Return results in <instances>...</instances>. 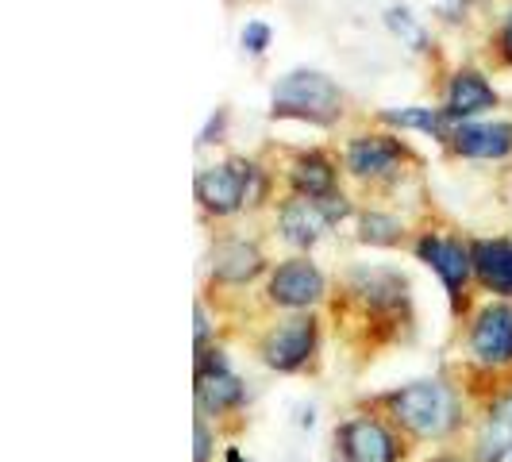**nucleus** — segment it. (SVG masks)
<instances>
[{
  "label": "nucleus",
  "instance_id": "1",
  "mask_svg": "<svg viewBox=\"0 0 512 462\" xmlns=\"http://www.w3.org/2000/svg\"><path fill=\"white\" fill-rule=\"evenodd\" d=\"M270 116L332 128L343 116V89L320 70H293V74L278 77L274 97H270Z\"/></svg>",
  "mask_w": 512,
  "mask_h": 462
},
{
  "label": "nucleus",
  "instance_id": "2",
  "mask_svg": "<svg viewBox=\"0 0 512 462\" xmlns=\"http://www.w3.org/2000/svg\"><path fill=\"white\" fill-rule=\"evenodd\" d=\"M193 193L212 216H235L239 208L258 205L266 197V174L251 158H228L205 166L193 181Z\"/></svg>",
  "mask_w": 512,
  "mask_h": 462
},
{
  "label": "nucleus",
  "instance_id": "3",
  "mask_svg": "<svg viewBox=\"0 0 512 462\" xmlns=\"http://www.w3.org/2000/svg\"><path fill=\"white\" fill-rule=\"evenodd\" d=\"M385 405L393 409L397 424H405L412 436L420 439H439L447 436L459 424V405L451 385L443 382H412L401 385L385 397Z\"/></svg>",
  "mask_w": 512,
  "mask_h": 462
},
{
  "label": "nucleus",
  "instance_id": "4",
  "mask_svg": "<svg viewBox=\"0 0 512 462\" xmlns=\"http://www.w3.org/2000/svg\"><path fill=\"white\" fill-rule=\"evenodd\" d=\"M343 162L362 181H389L405 174V166L412 162V151L389 131H366V135H355L347 143Z\"/></svg>",
  "mask_w": 512,
  "mask_h": 462
},
{
  "label": "nucleus",
  "instance_id": "5",
  "mask_svg": "<svg viewBox=\"0 0 512 462\" xmlns=\"http://www.w3.org/2000/svg\"><path fill=\"white\" fill-rule=\"evenodd\" d=\"M316 343H320V324L316 316H289V320H278L270 332L262 335L258 343V355L270 370L278 374H293L301 370L312 355H316Z\"/></svg>",
  "mask_w": 512,
  "mask_h": 462
},
{
  "label": "nucleus",
  "instance_id": "6",
  "mask_svg": "<svg viewBox=\"0 0 512 462\" xmlns=\"http://www.w3.org/2000/svg\"><path fill=\"white\" fill-rule=\"evenodd\" d=\"M416 258L424 266H432L439 274V282L447 289V297L459 308V297L466 282L474 278V247L462 243L459 235H443V231H420L416 239Z\"/></svg>",
  "mask_w": 512,
  "mask_h": 462
},
{
  "label": "nucleus",
  "instance_id": "7",
  "mask_svg": "<svg viewBox=\"0 0 512 462\" xmlns=\"http://www.w3.org/2000/svg\"><path fill=\"white\" fill-rule=\"evenodd\" d=\"M247 389L231 374L220 347H197V412L201 416H224L243 409Z\"/></svg>",
  "mask_w": 512,
  "mask_h": 462
},
{
  "label": "nucleus",
  "instance_id": "8",
  "mask_svg": "<svg viewBox=\"0 0 512 462\" xmlns=\"http://www.w3.org/2000/svg\"><path fill=\"white\" fill-rule=\"evenodd\" d=\"M324 293H328V278L320 274V266L312 258H285L282 266L270 274V282H266L270 305L293 308V312L324 301Z\"/></svg>",
  "mask_w": 512,
  "mask_h": 462
},
{
  "label": "nucleus",
  "instance_id": "9",
  "mask_svg": "<svg viewBox=\"0 0 512 462\" xmlns=\"http://www.w3.org/2000/svg\"><path fill=\"white\" fill-rule=\"evenodd\" d=\"M335 443L347 462H397L401 459V443L385 428L378 416H351L339 424Z\"/></svg>",
  "mask_w": 512,
  "mask_h": 462
},
{
  "label": "nucleus",
  "instance_id": "10",
  "mask_svg": "<svg viewBox=\"0 0 512 462\" xmlns=\"http://www.w3.org/2000/svg\"><path fill=\"white\" fill-rule=\"evenodd\" d=\"M470 355L497 370L512 366V308L509 305H486L474 324H470Z\"/></svg>",
  "mask_w": 512,
  "mask_h": 462
},
{
  "label": "nucleus",
  "instance_id": "11",
  "mask_svg": "<svg viewBox=\"0 0 512 462\" xmlns=\"http://www.w3.org/2000/svg\"><path fill=\"white\" fill-rule=\"evenodd\" d=\"M497 108V89L489 85V77L474 66H462L447 81V97H443V112L451 124H470L474 116L493 112Z\"/></svg>",
  "mask_w": 512,
  "mask_h": 462
},
{
  "label": "nucleus",
  "instance_id": "12",
  "mask_svg": "<svg viewBox=\"0 0 512 462\" xmlns=\"http://www.w3.org/2000/svg\"><path fill=\"white\" fill-rule=\"evenodd\" d=\"M447 147L459 158H482V162H497L512 151V124L509 120H486V124H455Z\"/></svg>",
  "mask_w": 512,
  "mask_h": 462
},
{
  "label": "nucleus",
  "instance_id": "13",
  "mask_svg": "<svg viewBox=\"0 0 512 462\" xmlns=\"http://www.w3.org/2000/svg\"><path fill=\"white\" fill-rule=\"evenodd\" d=\"M351 293L359 297L362 305L370 308V312H393V308L405 305V274H397V270H385V266H359V270H351Z\"/></svg>",
  "mask_w": 512,
  "mask_h": 462
},
{
  "label": "nucleus",
  "instance_id": "14",
  "mask_svg": "<svg viewBox=\"0 0 512 462\" xmlns=\"http://www.w3.org/2000/svg\"><path fill=\"white\" fill-rule=\"evenodd\" d=\"M328 228H332V224H328L324 208H320V201H312V197L293 193V197H285L282 208H278V231H282L285 243H293V247H312V243H320V235Z\"/></svg>",
  "mask_w": 512,
  "mask_h": 462
},
{
  "label": "nucleus",
  "instance_id": "15",
  "mask_svg": "<svg viewBox=\"0 0 512 462\" xmlns=\"http://www.w3.org/2000/svg\"><path fill=\"white\" fill-rule=\"evenodd\" d=\"M266 270V255L251 239H224L212 251V278L224 285H247Z\"/></svg>",
  "mask_w": 512,
  "mask_h": 462
},
{
  "label": "nucleus",
  "instance_id": "16",
  "mask_svg": "<svg viewBox=\"0 0 512 462\" xmlns=\"http://www.w3.org/2000/svg\"><path fill=\"white\" fill-rule=\"evenodd\" d=\"M474 278L497 297H512V239H474Z\"/></svg>",
  "mask_w": 512,
  "mask_h": 462
},
{
  "label": "nucleus",
  "instance_id": "17",
  "mask_svg": "<svg viewBox=\"0 0 512 462\" xmlns=\"http://www.w3.org/2000/svg\"><path fill=\"white\" fill-rule=\"evenodd\" d=\"M285 178H289V185H293V193L320 201V197L335 193V185H339V170H335V162L324 151H301L293 162H289Z\"/></svg>",
  "mask_w": 512,
  "mask_h": 462
},
{
  "label": "nucleus",
  "instance_id": "18",
  "mask_svg": "<svg viewBox=\"0 0 512 462\" xmlns=\"http://www.w3.org/2000/svg\"><path fill=\"white\" fill-rule=\"evenodd\" d=\"M378 120H382V124H393V128H401V131H424L428 139H439V143H447V139H451V128H455L443 108H424V104L382 108Z\"/></svg>",
  "mask_w": 512,
  "mask_h": 462
},
{
  "label": "nucleus",
  "instance_id": "19",
  "mask_svg": "<svg viewBox=\"0 0 512 462\" xmlns=\"http://www.w3.org/2000/svg\"><path fill=\"white\" fill-rule=\"evenodd\" d=\"M405 235V224L397 216H389L382 208H366L359 216V243H370V247H393L401 243Z\"/></svg>",
  "mask_w": 512,
  "mask_h": 462
},
{
  "label": "nucleus",
  "instance_id": "20",
  "mask_svg": "<svg viewBox=\"0 0 512 462\" xmlns=\"http://www.w3.org/2000/svg\"><path fill=\"white\" fill-rule=\"evenodd\" d=\"M385 27H389L409 51H416V54L432 51V35H428V27L420 24L409 8H385Z\"/></svg>",
  "mask_w": 512,
  "mask_h": 462
},
{
  "label": "nucleus",
  "instance_id": "21",
  "mask_svg": "<svg viewBox=\"0 0 512 462\" xmlns=\"http://www.w3.org/2000/svg\"><path fill=\"white\" fill-rule=\"evenodd\" d=\"M270 39H274V31H270V24H262V20H251V24L243 27V35H239V43H243V51L247 54H266V47H270Z\"/></svg>",
  "mask_w": 512,
  "mask_h": 462
},
{
  "label": "nucleus",
  "instance_id": "22",
  "mask_svg": "<svg viewBox=\"0 0 512 462\" xmlns=\"http://www.w3.org/2000/svg\"><path fill=\"white\" fill-rule=\"evenodd\" d=\"M224 131H228V108H216L212 116H208V124H205V131H201V147H212V143H220L224 139Z\"/></svg>",
  "mask_w": 512,
  "mask_h": 462
},
{
  "label": "nucleus",
  "instance_id": "23",
  "mask_svg": "<svg viewBox=\"0 0 512 462\" xmlns=\"http://www.w3.org/2000/svg\"><path fill=\"white\" fill-rule=\"evenodd\" d=\"M212 455V432H208L205 416H197V462H208Z\"/></svg>",
  "mask_w": 512,
  "mask_h": 462
},
{
  "label": "nucleus",
  "instance_id": "24",
  "mask_svg": "<svg viewBox=\"0 0 512 462\" xmlns=\"http://www.w3.org/2000/svg\"><path fill=\"white\" fill-rule=\"evenodd\" d=\"M208 332H212V324H208V312H205V305H197V347H205Z\"/></svg>",
  "mask_w": 512,
  "mask_h": 462
},
{
  "label": "nucleus",
  "instance_id": "25",
  "mask_svg": "<svg viewBox=\"0 0 512 462\" xmlns=\"http://www.w3.org/2000/svg\"><path fill=\"white\" fill-rule=\"evenodd\" d=\"M501 54H505V62H512V8L509 20H505V31H501Z\"/></svg>",
  "mask_w": 512,
  "mask_h": 462
},
{
  "label": "nucleus",
  "instance_id": "26",
  "mask_svg": "<svg viewBox=\"0 0 512 462\" xmlns=\"http://www.w3.org/2000/svg\"><path fill=\"white\" fill-rule=\"evenodd\" d=\"M228 462H243V455H239V447H228V455H224Z\"/></svg>",
  "mask_w": 512,
  "mask_h": 462
},
{
  "label": "nucleus",
  "instance_id": "27",
  "mask_svg": "<svg viewBox=\"0 0 512 462\" xmlns=\"http://www.w3.org/2000/svg\"><path fill=\"white\" fill-rule=\"evenodd\" d=\"M432 462H462V459H451V455H443V459H432Z\"/></svg>",
  "mask_w": 512,
  "mask_h": 462
}]
</instances>
